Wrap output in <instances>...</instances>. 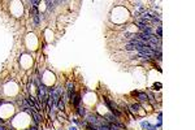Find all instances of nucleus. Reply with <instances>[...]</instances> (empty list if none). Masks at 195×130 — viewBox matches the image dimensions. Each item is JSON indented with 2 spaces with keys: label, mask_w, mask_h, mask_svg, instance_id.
I'll use <instances>...</instances> for the list:
<instances>
[{
  "label": "nucleus",
  "mask_w": 195,
  "mask_h": 130,
  "mask_svg": "<svg viewBox=\"0 0 195 130\" xmlns=\"http://www.w3.org/2000/svg\"><path fill=\"white\" fill-rule=\"evenodd\" d=\"M104 103H105V105L108 107V109L111 111L112 115H114L116 117H120V116H121V112L118 111V108H117L116 103H113L111 99H108V98H104Z\"/></svg>",
  "instance_id": "1"
},
{
  "label": "nucleus",
  "mask_w": 195,
  "mask_h": 130,
  "mask_svg": "<svg viewBox=\"0 0 195 130\" xmlns=\"http://www.w3.org/2000/svg\"><path fill=\"white\" fill-rule=\"evenodd\" d=\"M70 103H72V105H74L75 108L77 107H79V103H81V94H78V92H73L72 94V96H70Z\"/></svg>",
  "instance_id": "2"
},
{
  "label": "nucleus",
  "mask_w": 195,
  "mask_h": 130,
  "mask_svg": "<svg viewBox=\"0 0 195 130\" xmlns=\"http://www.w3.org/2000/svg\"><path fill=\"white\" fill-rule=\"evenodd\" d=\"M136 98H138V100L139 102H147L148 100V96L146 92H138L136 94Z\"/></svg>",
  "instance_id": "3"
},
{
  "label": "nucleus",
  "mask_w": 195,
  "mask_h": 130,
  "mask_svg": "<svg viewBox=\"0 0 195 130\" xmlns=\"http://www.w3.org/2000/svg\"><path fill=\"white\" fill-rule=\"evenodd\" d=\"M140 126H142L143 129H146V130H156V126H152V125H150L148 122H146V121H143L142 124H140Z\"/></svg>",
  "instance_id": "4"
},
{
  "label": "nucleus",
  "mask_w": 195,
  "mask_h": 130,
  "mask_svg": "<svg viewBox=\"0 0 195 130\" xmlns=\"http://www.w3.org/2000/svg\"><path fill=\"white\" fill-rule=\"evenodd\" d=\"M30 14H31V17L39 16V13H38V8H34V7H31V8H30Z\"/></svg>",
  "instance_id": "5"
},
{
  "label": "nucleus",
  "mask_w": 195,
  "mask_h": 130,
  "mask_svg": "<svg viewBox=\"0 0 195 130\" xmlns=\"http://www.w3.org/2000/svg\"><path fill=\"white\" fill-rule=\"evenodd\" d=\"M77 113H78V115H79L81 117L86 116V111H85L83 108H81V107H77Z\"/></svg>",
  "instance_id": "6"
},
{
  "label": "nucleus",
  "mask_w": 195,
  "mask_h": 130,
  "mask_svg": "<svg viewBox=\"0 0 195 130\" xmlns=\"http://www.w3.org/2000/svg\"><path fill=\"white\" fill-rule=\"evenodd\" d=\"M64 107H65V104H64V99L61 98V99L58 100V103H57V108H58L60 111H64Z\"/></svg>",
  "instance_id": "7"
},
{
  "label": "nucleus",
  "mask_w": 195,
  "mask_h": 130,
  "mask_svg": "<svg viewBox=\"0 0 195 130\" xmlns=\"http://www.w3.org/2000/svg\"><path fill=\"white\" fill-rule=\"evenodd\" d=\"M130 108H131V111H138V109H142V107H140V104H133Z\"/></svg>",
  "instance_id": "8"
},
{
  "label": "nucleus",
  "mask_w": 195,
  "mask_h": 130,
  "mask_svg": "<svg viewBox=\"0 0 195 130\" xmlns=\"http://www.w3.org/2000/svg\"><path fill=\"white\" fill-rule=\"evenodd\" d=\"M33 18H34V25L38 26L39 25V16H35V17H33Z\"/></svg>",
  "instance_id": "9"
},
{
  "label": "nucleus",
  "mask_w": 195,
  "mask_h": 130,
  "mask_svg": "<svg viewBox=\"0 0 195 130\" xmlns=\"http://www.w3.org/2000/svg\"><path fill=\"white\" fill-rule=\"evenodd\" d=\"M30 4L34 7V8H38V4H39V1H34V0H33V1H30Z\"/></svg>",
  "instance_id": "10"
},
{
  "label": "nucleus",
  "mask_w": 195,
  "mask_h": 130,
  "mask_svg": "<svg viewBox=\"0 0 195 130\" xmlns=\"http://www.w3.org/2000/svg\"><path fill=\"white\" fill-rule=\"evenodd\" d=\"M161 112H159V115H157V120H159V122H161Z\"/></svg>",
  "instance_id": "11"
},
{
  "label": "nucleus",
  "mask_w": 195,
  "mask_h": 130,
  "mask_svg": "<svg viewBox=\"0 0 195 130\" xmlns=\"http://www.w3.org/2000/svg\"><path fill=\"white\" fill-rule=\"evenodd\" d=\"M0 130H7V127L4 126V125H1V126H0Z\"/></svg>",
  "instance_id": "12"
},
{
  "label": "nucleus",
  "mask_w": 195,
  "mask_h": 130,
  "mask_svg": "<svg viewBox=\"0 0 195 130\" xmlns=\"http://www.w3.org/2000/svg\"><path fill=\"white\" fill-rule=\"evenodd\" d=\"M29 130H38V129H36L35 126H33V127H30V129H29Z\"/></svg>",
  "instance_id": "13"
},
{
  "label": "nucleus",
  "mask_w": 195,
  "mask_h": 130,
  "mask_svg": "<svg viewBox=\"0 0 195 130\" xmlns=\"http://www.w3.org/2000/svg\"><path fill=\"white\" fill-rule=\"evenodd\" d=\"M1 125H4V121L1 119H0V126H1Z\"/></svg>",
  "instance_id": "14"
},
{
  "label": "nucleus",
  "mask_w": 195,
  "mask_h": 130,
  "mask_svg": "<svg viewBox=\"0 0 195 130\" xmlns=\"http://www.w3.org/2000/svg\"><path fill=\"white\" fill-rule=\"evenodd\" d=\"M69 130H77V129H75V127H70Z\"/></svg>",
  "instance_id": "15"
},
{
  "label": "nucleus",
  "mask_w": 195,
  "mask_h": 130,
  "mask_svg": "<svg viewBox=\"0 0 195 130\" xmlns=\"http://www.w3.org/2000/svg\"><path fill=\"white\" fill-rule=\"evenodd\" d=\"M7 130H14V129H7Z\"/></svg>",
  "instance_id": "16"
}]
</instances>
